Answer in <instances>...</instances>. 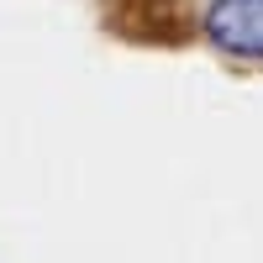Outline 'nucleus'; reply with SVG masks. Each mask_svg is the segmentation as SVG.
Wrapping results in <instances>:
<instances>
[{
    "instance_id": "obj_1",
    "label": "nucleus",
    "mask_w": 263,
    "mask_h": 263,
    "mask_svg": "<svg viewBox=\"0 0 263 263\" xmlns=\"http://www.w3.org/2000/svg\"><path fill=\"white\" fill-rule=\"evenodd\" d=\"M105 27L126 42H147V48H184L195 37L190 0H100Z\"/></svg>"
},
{
    "instance_id": "obj_2",
    "label": "nucleus",
    "mask_w": 263,
    "mask_h": 263,
    "mask_svg": "<svg viewBox=\"0 0 263 263\" xmlns=\"http://www.w3.org/2000/svg\"><path fill=\"white\" fill-rule=\"evenodd\" d=\"M205 32L221 53L263 58V0H216L205 11Z\"/></svg>"
}]
</instances>
